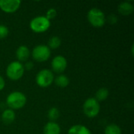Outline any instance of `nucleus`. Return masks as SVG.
Instances as JSON below:
<instances>
[{
  "label": "nucleus",
  "mask_w": 134,
  "mask_h": 134,
  "mask_svg": "<svg viewBox=\"0 0 134 134\" xmlns=\"http://www.w3.org/2000/svg\"><path fill=\"white\" fill-rule=\"evenodd\" d=\"M68 134H92L91 131L83 125H75L71 126Z\"/></svg>",
  "instance_id": "nucleus-13"
},
{
  "label": "nucleus",
  "mask_w": 134,
  "mask_h": 134,
  "mask_svg": "<svg viewBox=\"0 0 134 134\" xmlns=\"http://www.w3.org/2000/svg\"><path fill=\"white\" fill-rule=\"evenodd\" d=\"M117 20H118L117 16H116L115 15H114V14H111V15H110V16H108V22H109L110 24H111L116 23Z\"/></svg>",
  "instance_id": "nucleus-22"
},
{
  "label": "nucleus",
  "mask_w": 134,
  "mask_h": 134,
  "mask_svg": "<svg viewBox=\"0 0 134 134\" xmlns=\"http://www.w3.org/2000/svg\"><path fill=\"white\" fill-rule=\"evenodd\" d=\"M36 83L42 88L49 86L54 81V76L53 72L49 69H42L36 75Z\"/></svg>",
  "instance_id": "nucleus-6"
},
{
  "label": "nucleus",
  "mask_w": 134,
  "mask_h": 134,
  "mask_svg": "<svg viewBox=\"0 0 134 134\" xmlns=\"http://www.w3.org/2000/svg\"><path fill=\"white\" fill-rule=\"evenodd\" d=\"M9 35V29L5 25H0V39L5 38Z\"/></svg>",
  "instance_id": "nucleus-20"
},
{
  "label": "nucleus",
  "mask_w": 134,
  "mask_h": 134,
  "mask_svg": "<svg viewBox=\"0 0 134 134\" xmlns=\"http://www.w3.org/2000/svg\"><path fill=\"white\" fill-rule=\"evenodd\" d=\"M50 27V20L45 16H38L33 18L30 22V28L35 33L46 31Z\"/></svg>",
  "instance_id": "nucleus-3"
},
{
  "label": "nucleus",
  "mask_w": 134,
  "mask_h": 134,
  "mask_svg": "<svg viewBox=\"0 0 134 134\" xmlns=\"http://www.w3.org/2000/svg\"><path fill=\"white\" fill-rule=\"evenodd\" d=\"M67 60L65 59L64 57L61 55L56 56L51 62L52 69L56 73H62L63 71H64L67 68Z\"/></svg>",
  "instance_id": "nucleus-9"
},
{
  "label": "nucleus",
  "mask_w": 134,
  "mask_h": 134,
  "mask_svg": "<svg viewBox=\"0 0 134 134\" xmlns=\"http://www.w3.org/2000/svg\"><path fill=\"white\" fill-rule=\"evenodd\" d=\"M49 49H56L58 47H60V44H61V40L59 37L57 36H53L51 37L49 40Z\"/></svg>",
  "instance_id": "nucleus-18"
},
{
  "label": "nucleus",
  "mask_w": 134,
  "mask_h": 134,
  "mask_svg": "<svg viewBox=\"0 0 134 134\" xmlns=\"http://www.w3.org/2000/svg\"><path fill=\"white\" fill-rule=\"evenodd\" d=\"M54 82L57 86L60 88H65L69 84V79L64 75H60L55 79Z\"/></svg>",
  "instance_id": "nucleus-15"
},
{
  "label": "nucleus",
  "mask_w": 134,
  "mask_h": 134,
  "mask_svg": "<svg viewBox=\"0 0 134 134\" xmlns=\"http://www.w3.org/2000/svg\"><path fill=\"white\" fill-rule=\"evenodd\" d=\"M57 10L55 9H49L47 12H46V17L49 20H53L56 16H57Z\"/></svg>",
  "instance_id": "nucleus-21"
},
{
  "label": "nucleus",
  "mask_w": 134,
  "mask_h": 134,
  "mask_svg": "<svg viewBox=\"0 0 134 134\" xmlns=\"http://www.w3.org/2000/svg\"><path fill=\"white\" fill-rule=\"evenodd\" d=\"M15 117H16L15 113H14L13 110H12V109H6L2 114V119L3 122L5 124L12 123L14 121Z\"/></svg>",
  "instance_id": "nucleus-14"
},
{
  "label": "nucleus",
  "mask_w": 134,
  "mask_h": 134,
  "mask_svg": "<svg viewBox=\"0 0 134 134\" xmlns=\"http://www.w3.org/2000/svg\"><path fill=\"white\" fill-rule=\"evenodd\" d=\"M105 134H122V130L120 127L116 124L108 125L104 130Z\"/></svg>",
  "instance_id": "nucleus-17"
},
{
  "label": "nucleus",
  "mask_w": 134,
  "mask_h": 134,
  "mask_svg": "<svg viewBox=\"0 0 134 134\" xmlns=\"http://www.w3.org/2000/svg\"><path fill=\"white\" fill-rule=\"evenodd\" d=\"M51 55L50 49L46 45L36 46L32 50V57L38 62L46 61Z\"/></svg>",
  "instance_id": "nucleus-7"
},
{
  "label": "nucleus",
  "mask_w": 134,
  "mask_h": 134,
  "mask_svg": "<svg viewBox=\"0 0 134 134\" xmlns=\"http://www.w3.org/2000/svg\"><path fill=\"white\" fill-rule=\"evenodd\" d=\"M16 56L19 62H23L27 60L30 56L29 49L26 46H20L17 48L16 51Z\"/></svg>",
  "instance_id": "nucleus-10"
},
{
  "label": "nucleus",
  "mask_w": 134,
  "mask_h": 134,
  "mask_svg": "<svg viewBox=\"0 0 134 134\" xmlns=\"http://www.w3.org/2000/svg\"><path fill=\"white\" fill-rule=\"evenodd\" d=\"M24 73V65L19 61L11 62L6 68V75L11 80H18L22 78Z\"/></svg>",
  "instance_id": "nucleus-4"
},
{
  "label": "nucleus",
  "mask_w": 134,
  "mask_h": 134,
  "mask_svg": "<svg viewBox=\"0 0 134 134\" xmlns=\"http://www.w3.org/2000/svg\"><path fill=\"white\" fill-rule=\"evenodd\" d=\"M100 104L93 97L88 98L83 104L84 114L89 118L96 117L100 112Z\"/></svg>",
  "instance_id": "nucleus-5"
},
{
  "label": "nucleus",
  "mask_w": 134,
  "mask_h": 134,
  "mask_svg": "<svg viewBox=\"0 0 134 134\" xmlns=\"http://www.w3.org/2000/svg\"><path fill=\"white\" fill-rule=\"evenodd\" d=\"M87 18L90 24L95 27H103L106 21L104 12L97 8H93L90 10H89Z\"/></svg>",
  "instance_id": "nucleus-2"
},
{
  "label": "nucleus",
  "mask_w": 134,
  "mask_h": 134,
  "mask_svg": "<svg viewBox=\"0 0 134 134\" xmlns=\"http://www.w3.org/2000/svg\"><path fill=\"white\" fill-rule=\"evenodd\" d=\"M33 66H34L33 63L31 62V61H29V62H27V63L25 64V65L24 66V70L26 69V70H27V71H30V70L32 69Z\"/></svg>",
  "instance_id": "nucleus-23"
},
{
  "label": "nucleus",
  "mask_w": 134,
  "mask_h": 134,
  "mask_svg": "<svg viewBox=\"0 0 134 134\" xmlns=\"http://www.w3.org/2000/svg\"><path fill=\"white\" fill-rule=\"evenodd\" d=\"M109 95V92L108 89L106 88H100L97 93H96V97L95 99L99 102V101H104L105 100Z\"/></svg>",
  "instance_id": "nucleus-16"
},
{
  "label": "nucleus",
  "mask_w": 134,
  "mask_h": 134,
  "mask_svg": "<svg viewBox=\"0 0 134 134\" xmlns=\"http://www.w3.org/2000/svg\"><path fill=\"white\" fill-rule=\"evenodd\" d=\"M5 85V80H4V79L0 75V91H1V90H2L4 89Z\"/></svg>",
  "instance_id": "nucleus-24"
},
{
  "label": "nucleus",
  "mask_w": 134,
  "mask_h": 134,
  "mask_svg": "<svg viewBox=\"0 0 134 134\" xmlns=\"http://www.w3.org/2000/svg\"><path fill=\"white\" fill-rule=\"evenodd\" d=\"M21 2L20 0H0V9L7 13H12L16 12Z\"/></svg>",
  "instance_id": "nucleus-8"
},
{
  "label": "nucleus",
  "mask_w": 134,
  "mask_h": 134,
  "mask_svg": "<svg viewBox=\"0 0 134 134\" xmlns=\"http://www.w3.org/2000/svg\"><path fill=\"white\" fill-rule=\"evenodd\" d=\"M44 134H60V127L55 122H48L43 130Z\"/></svg>",
  "instance_id": "nucleus-11"
},
{
  "label": "nucleus",
  "mask_w": 134,
  "mask_h": 134,
  "mask_svg": "<svg viewBox=\"0 0 134 134\" xmlns=\"http://www.w3.org/2000/svg\"><path fill=\"white\" fill-rule=\"evenodd\" d=\"M133 5L130 2H124L120 3L119 5V7H118L119 12L121 14L125 15V16L131 14L133 12Z\"/></svg>",
  "instance_id": "nucleus-12"
},
{
  "label": "nucleus",
  "mask_w": 134,
  "mask_h": 134,
  "mask_svg": "<svg viewBox=\"0 0 134 134\" xmlns=\"http://www.w3.org/2000/svg\"><path fill=\"white\" fill-rule=\"evenodd\" d=\"M27 102L26 96L19 91H15L9 93L6 98V104L12 110L22 108Z\"/></svg>",
  "instance_id": "nucleus-1"
},
{
  "label": "nucleus",
  "mask_w": 134,
  "mask_h": 134,
  "mask_svg": "<svg viewBox=\"0 0 134 134\" xmlns=\"http://www.w3.org/2000/svg\"><path fill=\"white\" fill-rule=\"evenodd\" d=\"M60 117V111L53 107V108H51L49 111H48V118L49 119V120H51V122H54L56 121L58 118Z\"/></svg>",
  "instance_id": "nucleus-19"
}]
</instances>
